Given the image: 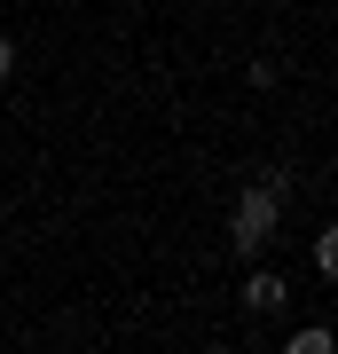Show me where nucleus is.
Here are the masks:
<instances>
[{
    "label": "nucleus",
    "instance_id": "obj_1",
    "mask_svg": "<svg viewBox=\"0 0 338 354\" xmlns=\"http://www.w3.org/2000/svg\"><path fill=\"white\" fill-rule=\"evenodd\" d=\"M276 221H283V197L267 189V181H252V189L236 197V221H228V236H236V252L252 260L260 244H276Z\"/></svg>",
    "mask_w": 338,
    "mask_h": 354
},
{
    "label": "nucleus",
    "instance_id": "obj_2",
    "mask_svg": "<svg viewBox=\"0 0 338 354\" xmlns=\"http://www.w3.org/2000/svg\"><path fill=\"white\" fill-rule=\"evenodd\" d=\"M283 299H291L283 276H267V268H252V276H244V307H252V315H276Z\"/></svg>",
    "mask_w": 338,
    "mask_h": 354
},
{
    "label": "nucleus",
    "instance_id": "obj_3",
    "mask_svg": "<svg viewBox=\"0 0 338 354\" xmlns=\"http://www.w3.org/2000/svg\"><path fill=\"white\" fill-rule=\"evenodd\" d=\"M338 339H330V330L323 323H307V330H291V354H330Z\"/></svg>",
    "mask_w": 338,
    "mask_h": 354
},
{
    "label": "nucleus",
    "instance_id": "obj_4",
    "mask_svg": "<svg viewBox=\"0 0 338 354\" xmlns=\"http://www.w3.org/2000/svg\"><path fill=\"white\" fill-rule=\"evenodd\" d=\"M314 268H323V276H338V228H323V236H314Z\"/></svg>",
    "mask_w": 338,
    "mask_h": 354
},
{
    "label": "nucleus",
    "instance_id": "obj_5",
    "mask_svg": "<svg viewBox=\"0 0 338 354\" xmlns=\"http://www.w3.org/2000/svg\"><path fill=\"white\" fill-rule=\"evenodd\" d=\"M16 71V48H8V39H0V79H8Z\"/></svg>",
    "mask_w": 338,
    "mask_h": 354
}]
</instances>
